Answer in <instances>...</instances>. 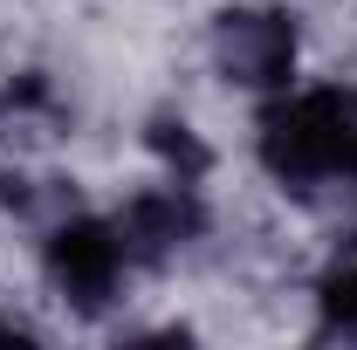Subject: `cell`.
I'll return each mask as SVG.
<instances>
[{
    "label": "cell",
    "instance_id": "obj_8",
    "mask_svg": "<svg viewBox=\"0 0 357 350\" xmlns=\"http://www.w3.org/2000/svg\"><path fill=\"white\" fill-rule=\"evenodd\" d=\"M0 344H28V330H21V323H7V316H0Z\"/></svg>",
    "mask_w": 357,
    "mask_h": 350
},
{
    "label": "cell",
    "instance_id": "obj_4",
    "mask_svg": "<svg viewBox=\"0 0 357 350\" xmlns=\"http://www.w3.org/2000/svg\"><path fill=\"white\" fill-rule=\"evenodd\" d=\"M199 227H206V206H199V192H192V178H178V185H151V192H137L131 206L117 213V241H124V254L131 261H172L185 241H199Z\"/></svg>",
    "mask_w": 357,
    "mask_h": 350
},
{
    "label": "cell",
    "instance_id": "obj_6",
    "mask_svg": "<svg viewBox=\"0 0 357 350\" xmlns=\"http://www.w3.org/2000/svg\"><path fill=\"white\" fill-rule=\"evenodd\" d=\"M0 199H7V213H48V206H55V213H69V206H76V192H69V185H55V178H48V185H35V178H0Z\"/></svg>",
    "mask_w": 357,
    "mask_h": 350
},
{
    "label": "cell",
    "instance_id": "obj_7",
    "mask_svg": "<svg viewBox=\"0 0 357 350\" xmlns=\"http://www.w3.org/2000/svg\"><path fill=\"white\" fill-rule=\"evenodd\" d=\"M151 151H165V158L178 165V178H199V172H206V144L185 131V124H172V117L151 124Z\"/></svg>",
    "mask_w": 357,
    "mask_h": 350
},
{
    "label": "cell",
    "instance_id": "obj_2",
    "mask_svg": "<svg viewBox=\"0 0 357 350\" xmlns=\"http://www.w3.org/2000/svg\"><path fill=\"white\" fill-rule=\"evenodd\" d=\"M42 261H48V282L62 289V303L96 316V309L117 296V282H124V241H117V220H55L42 241Z\"/></svg>",
    "mask_w": 357,
    "mask_h": 350
},
{
    "label": "cell",
    "instance_id": "obj_3",
    "mask_svg": "<svg viewBox=\"0 0 357 350\" xmlns=\"http://www.w3.org/2000/svg\"><path fill=\"white\" fill-rule=\"evenodd\" d=\"M213 55L227 83L282 89L296 76V21L282 7H227L213 21Z\"/></svg>",
    "mask_w": 357,
    "mask_h": 350
},
{
    "label": "cell",
    "instance_id": "obj_1",
    "mask_svg": "<svg viewBox=\"0 0 357 350\" xmlns=\"http://www.w3.org/2000/svg\"><path fill=\"white\" fill-rule=\"evenodd\" d=\"M261 165L282 185L310 192L323 178L357 185V89H310L261 117Z\"/></svg>",
    "mask_w": 357,
    "mask_h": 350
},
{
    "label": "cell",
    "instance_id": "obj_5",
    "mask_svg": "<svg viewBox=\"0 0 357 350\" xmlns=\"http://www.w3.org/2000/svg\"><path fill=\"white\" fill-rule=\"evenodd\" d=\"M323 330L330 337H357V241L323 275Z\"/></svg>",
    "mask_w": 357,
    "mask_h": 350
}]
</instances>
